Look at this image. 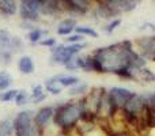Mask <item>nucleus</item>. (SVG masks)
I'll use <instances>...</instances> for the list:
<instances>
[{
  "label": "nucleus",
  "mask_w": 155,
  "mask_h": 136,
  "mask_svg": "<svg viewBox=\"0 0 155 136\" xmlns=\"http://www.w3.org/2000/svg\"><path fill=\"white\" fill-rule=\"evenodd\" d=\"M64 40H65V44H82V42H84V37L80 34H76V33L68 35V37L64 38Z\"/></svg>",
  "instance_id": "31"
},
{
  "label": "nucleus",
  "mask_w": 155,
  "mask_h": 136,
  "mask_svg": "<svg viewBox=\"0 0 155 136\" xmlns=\"http://www.w3.org/2000/svg\"><path fill=\"white\" fill-rule=\"evenodd\" d=\"M48 98V93H45V94H42L41 97H38V98H34V99H31V102L34 105H38V104H41V102H44L45 99Z\"/></svg>",
  "instance_id": "34"
},
{
  "label": "nucleus",
  "mask_w": 155,
  "mask_h": 136,
  "mask_svg": "<svg viewBox=\"0 0 155 136\" xmlns=\"http://www.w3.org/2000/svg\"><path fill=\"white\" fill-rule=\"evenodd\" d=\"M146 98H147V104L150 108H154L155 109V93H150L146 95Z\"/></svg>",
  "instance_id": "33"
},
{
  "label": "nucleus",
  "mask_w": 155,
  "mask_h": 136,
  "mask_svg": "<svg viewBox=\"0 0 155 136\" xmlns=\"http://www.w3.org/2000/svg\"><path fill=\"white\" fill-rule=\"evenodd\" d=\"M121 23H123V19L121 18H114V19H112V21H109V23L107 25H105V26L102 27V30H104L105 34H113L114 30L117 29V27H120Z\"/></svg>",
  "instance_id": "26"
},
{
  "label": "nucleus",
  "mask_w": 155,
  "mask_h": 136,
  "mask_svg": "<svg viewBox=\"0 0 155 136\" xmlns=\"http://www.w3.org/2000/svg\"><path fill=\"white\" fill-rule=\"evenodd\" d=\"M16 94H18V90L16 88H8L5 91H2L0 93V102H11L15 99Z\"/></svg>",
  "instance_id": "27"
},
{
  "label": "nucleus",
  "mask_w": 155,
  "mask_h": 136,
  "mask_svg": "<svg viewBox=\"0 0 155 136\" xmlns=\"http://www.w3.org/2000/svg\"><path fill=\"white\" fill-rule=\"evenodd\" d=\"M19 4H22L23 7L29 8V10H31V11H34V12L40 14L41 7H42V4H44V0H21Z\"/></svg>",
  "instance_id": "25"
},
{
  "label": "nucleus",
  "mask_w": 155,
  "mask_h": 136,
  "mask_svg": "<svg viewBox=\"0 0 155 136\" xmlns=\"http://www.w3.org/2000/svg\"><path fill=\"white\" fill-rule=\"evenodd\" d=\"M136 53L131 41H120L91 52V71L97 74H114L123 68L131 69V61Z\"/></svg>",
  "instance_id": "1"
},
{
  "label": "nucleus",
  "mask_w": 155,
  "mask_h": 136,
  "mask_svg": "<svg viewBox=\"0 0 155 136\" xmlns=\"http://www.w3.org/2000/svg\"><path fill=\"white\" fill-rule=\"evenodd\" d=\"M18 15H19V18L22 19V22H29V23H33V25L40 22V19H41V15L38 12H34V11L23 7L22 4H19Z\"/></svg>",
  "instance_id": "15"
},
{
  "label": "nucleus",
  "mask_w": 155,
  "mask_h": 136,
  "mask_svg": "<svg viewBox=\"0 0 155 136\" xmlns=\"http://www.w3.org/2000/svg\"><path fill=\"white\" fill-rule=\"evenodd\" d=\"M34 114L35 112L31 109H23L16 113L12 118L14 136H42L34 124Z\"/></svg>",
  "instance_id": "3"
},
{
  "label": "nucleus",
  "mask_w": 155,
  "mask_h": 136,
  "mask_svg": "<svg viewBox=\"0 0 155 136\" xmlns=\"http://www.w3.org/2000/svg\"><path fill=\"white\" fill-rule=\"evenodd\" d=\"M76 26H78L76 18H74V16H67V18L61 19V21L57 23L56 33L59 35H61V37L67 38L68 35H71V34L75 33V27Z\"/></svg>",
  "instance_id": "10"
},
{
  "label": "nucleus",
  "mask_w": 155,
  "mask_h": 136,
  "mask_svg": "<svg viewBox=\"0 0 155 136\" xmlns=\"http://www.w3.org/2000/svg\"><path fill=\"white\" fill-rule=\"evenodd\" d=\"M140 125H146L148 128H155V109L154 108L147 106L144 113L140 118Z\"/></svg>",
  "instance_id": "19"
},
{
  "label": "nucleus",
  "mask_w": 155,
  "mask_h": 136,
  "mask_svg": "<svg viewBox=\"0 0 155 136\" xmlns=\"http://www.w3.org/2000/svg\"><path fill=\"white\" fill-rule=\"evenodd\" d=\"M45 87H44V85H34L31 88V93H30V98L34 99V98H38V97H41L42 94H45ZM31 102V101H30Z\"/></svg>",
  "instance_id": "30"
},
{
  "label": "nucleus",
  "mask_w": 155,
  "mask_h": 136,
  "mask_svg": "<svg viewBox=\"0 0 155 136\" xmlns=\"http://www.w3.org/2000/svg\"><path fill=\"white\" fill-rule=\"evenodd\" d=\"M12 57H14V53L10 49L0 52V63L4 65H10L11 63H12Z\"/></svg>",
  "instance_id": "28"
},
{
  "label": "nucleus",
  "mask_w": 155,
  "mask_h": 136,
  "mask_svg": "<svg viewBox=\"0 0 155 136\" xmlns=\"http://www.w3.org/2000/svg\"><path fill=\"white\" fill-rule=\"evenodd\" d=\"M75 33L76 34H80L83 35V37H93V38H98V32H97L94 27L91 26H80V25H78L75 27Z\"/></svg>",
  "instance_id": "22"
},
{
  "label": "nucleus",
  "mask_w": 155,
  "mask_h": 136,
  "mask_svg": "<svg viewBox=\"0 0 155 136\" xmlns=\"http://www.w3.org/2000/svg\"><path fill=\"white\" fill-rule=\"evenodd\" d=\"M105 3L110 7L116 18H120V15L124 12H131L136 10V7L139 5V2L135 0H105Z\"/></svg>",
  "instance_id": "9"
},
{
  "label": "nucleus",
  "mask_w": 155,
  "mask_h": 136,
  "mask_svg": "<svg viewBox=\"0 0 155 136\" xmlns=\"http://www.w3.org/2000/svg\"><path fill=\"white\" fill-rule=\"evenodd\" d=\"M16 65H18V71L22 75H31L35 71L34 60H33L31 56H27V55H23V56L19 57Z\"/></svg>",
  "instance_id": "12"
},
{
  "label": "nucleus",
  "mask_w": 155,
  "mask_h": 136,
  "mask_svg": "<svg viewBox=\"0 0 155 136\" xmlns=\"http://www.w3.org/2000/svg\"><path fill=\"white\" fill-rule=\"evenodd\" d=\"M74 56L67 51L65 44H57L56 46L51 49V59H49V64L51 65H63L64 67Z\"/></svg>",
  "instance_id": "8"
},
{
  "label": "nucleus",
  "mask_w": 155,
  "mask_h": 136,
  "mask_svg": "<svg viewBox=\"0 0 155 136\" xmlns=\"http://www.w3.org/2000/svg\"><path fill=\"white\" fill-rule=\"evenodd\" d=\"M0 134L3 136H14V123L12 118L5 117L0 120Z\"/></svg>",
  "instance_id": "21"
},
{
  "label": "nucleus",
  "mask_w": 155,
  "mask_h": 136,
  "mask_svg": "<svg viewBox=\"0 0 155 136\" xmlns=\"http://www.w3.org/2000/svg\"><path fill=\"white\" fill-rule=\"evenodd\" d=\"M31 101V98H30V93L27 90H18V94H16L15 99H14V102H15L16 106H23V105H27L29 102Z\"/></svg>",
  "instance_id": "23"
},
{
  "label": "nucleus",
  "mask_w": 155,
  "mask_h": 136,
  "mask_svg": "<svg viewBox=\"0 0 155 136\" xmlns=\"http://www.w3.org/2000/svg\"><path fill=\"white\" fill-rule=\"evenodd\" d=\"M54 116V106L53 105H45L41 106L34 114V124L42 134L44 131L49 128V124L53 123Z\"/></svg>",
  "instance_id": "6"
},
{
  "label": "nucleus",
  "mask_w": 155,
  "mask_h": 136,
  "mask_svg": "<svg viewBox=\"0 0 155 136\" xmlns=\"http://www.w3.org/2000/svg\"><path fill=\"white\" fill-rule=\"evenodd\" d=\"M21 26H22V29H23V30H29V32H30V30H33V29H34V25H33V23H29V22H21Z\"/></svg>",
  "instance_id": "35"
},
{
  "label": "nucleus",
  "mask_w": 155,
  "mask_h": 136,
  "mask_svg": "<svg viewBox=\"0 0 155 136\" xmlns=\"http://www.w3.org/2000/svg\"><path fill=\"white\" fill-rule=\"evenodd\" d=\"M64 68L67 69V71H70V72H78L79 71V68H78V64H76V59L74 57V59H71L70 61L67 63V64L64 65Z\"/></svg>",
  "instance_id": "32"
},
{
  "label": "nucleus",
  "mask_w": 155,
  "mask_h": 136,
  "mask_svg": "<svg viewBox=\"0 0 155 136\" xmlns=\"http://www.w3.org/2000/svg\"><path fill=\"white\" fill-rule=\"evenodd\" d=\"M82 112H80L78 99L70 102H63L54 106L53 125L63 132H70L76 128L80 123Z\"/></svg>",
  "instance_id": "2"
},
{
  "label": "nucleus",
  "mask_w": 155,
  "mask_h": 136,
  "mask_svg": "<svg viewBox=\"0 0 155 136\" xmlns=\"http://www.w3.org/2000/svg\"><path fill=\"white\" fill-rule=\"evenodd\" d=\"M106 94H107V98H109L110 104L117 110L123 109L124 105L135 95V93L132 90H129L127 87H121V86H113V87H110L106 91Z\"/></svg>",
  "instance_id": "5"
},
{
  "label": "nucleus",
  "mask_w": 155,
  "mask_h": 136,
  "mask_svg": "<svg viewBox=\"0 0 155 136\" xmlns=\"http://www.w3.org/2000/svg\"><path fill=\"white\" fill-rule=\"evenodd\" d=\"M25 49V41L22 40L19 35H11V41H10V51L12 53L15 52H21Z\"/></svg>",
  "instance_id": "24"
},
{
  "label": "nucleus",
  "mask_w": 155,
  "mask_h": 136,
  "mask_svg": "<svg viewBox=\"0 0 155 136\" xmlns=\"http://www.w3.org/2000/svg\"><path fill=\"white\" fill-rule=\"evenodd\" d=\"M44 87H45L46 93L52 94V95H60L63 93V87H60L59 82H57V74L48 78L45 80V83H44Z\"/></svg>",
  "instance_id": "17"
},
{
  "label": "nucleus",
  "mask_w": 155,
  "mask_h": 136,
  "mask_svg": "<svg viewBox=\"0 0 155 136\" xmlns=\"http://www.w3.org/2000/svg\"><path fill=\"white\" fill-rule=\"evenodd\" d=\"M12 83H14V79H12V75H11L10 72L5 71V69L0 71V93L11 88Z\"/></svg>",
  "instance_id": "20"
},
{
  "label": "nucleus",
  "mask_w": 155,
  "mask_h": 136,
  "mask_svg": "<svg viewBox=\"0 0 155 136\" xmlns=\"http://www.w3.org/2000/svg\"><path fill=\"white\" fill-rule=\"evenodd\" d=\"M57 82H59L60 87H67L71 88L74 86H76L80 82V79L76 75H67V74H57Z\"/></svg>",
  "instance_id": "18"
},
{
  "label": "nucleus",
  "mask_w": 155,
  "mask_h": 136,
  "mask_svg": "<svg viewBox=\"0 0 155 136\" xmlns=\"http://www.w3.org/2000/svg\"><path fill=\"white\" fill-rule=\"evenodd\" d=\"M19 3L14 0H0V15L4 18H12L18 14Z\"/></svg>",
  "instance_id": "13"
},
{
  "label": "nucleus",
  "mask_w": 155,
  "mask_h": 136,
  "mask_svg": "<svg viewBox=\"0 0 155 136\" xmlns=\"http://www.w3.org/2000/svg\"><path fill=\"white\" fill-rule=\"evenodd\" d=\"M38 45L40 46H44V48H49V49H52L53 46H56L57 45V40L54 37H45V38H42V40L38 42Z\"/></svg>",
  "instance_id": "29"
},
{
  "label": "nucleus",
  "mask_w": 155,
  "mask_h": 136,
  "mask_svg": "<svg viewBox=\"0 0 155 136\" xmlns=\"http://www.w3.org/2000/svg\"><path fill=\"white\" fill-rule=\"evenodd\" d=\"M61 7L64 14H70V16H84L90 11H93V3L88 0H63Z\"/></svg>",
  "instance_id": "4"
},
{
  "label": "nucleus",
  "mask_w": 155,
  "mask_h": 136,
  "mask_svg": "<svg viewBox=\"0 0 155 136\" xmlns=\"http://www.w3.org/2000/svg\"><path fill=\"white\" fill-rule=\"evenodd\" d=\"M147 106H148V104H147V98H146V95L135 93V95L132 97L125 105H124L123 110L131 113V114L137 116V117H142V114L144 113V110H146Z\"/></svg>",
  "instance_id": "7"
},
{
  "label": "nucleus",
  "mask_w": 155,
  "mask_h": 136,
  "mask_svg": "<svg viewBox=\"0 0 155 136\" xmlns=\"http://www.w3.org/2000/svg\"><path fill=\"white\" fill-rule=\"evenodd\" d=\"M90 85H88L87 82H84V80H80L79 83H78L76 86H74V87L68 88V95L71 97V98H83V97H86L88 93H90Z\"/></svg>",
  "instance_id": "14"
},
{
  "label": "nucleus",
  "mask_w": 155,
  "mask_h": 136,
  "mask_svg": "<svg viewBox=\"0 0 155 136\" xmlns=\"http://www.w3.org/2000/svg\"><path fill=\"white\" fill-rule=\"evenodd\" d=\"M0 136H3V135H2V134H0Z\"/></svg>",
  "instance_id": "36"
},
{
  "label": "nucleus",
  "mask_w": 155,
  "mask_h": 136,
  "mask_svg": "<svg viewBox=\"0 0 155 136\" xmlns=\"http://www.w3.org/2000/svg\"><path fill=\"white\" fill-rule=\"evenodd\" d=\"M45 37H49V32L46 29H42V27H34L33 30L27 32L26 34V40L31 45H38V42Z\"/></svg>",
  "instance_id": "16"
},
{
  "label": "nucleus",
  "mask_w": 155,
  "mask_h": 136,
  "mask_svg": "<svg viewBox=\"0 0 155 136\" xmlns=\"http://www.w3.org/2000/svg\"><path fill=\"white\" fill-rule=\"evenodd\" d=\"M60 14H64L61 7V2L57 0H44V4L41 7V16H57Z\"/></svg>",
  "instance_id": "11"
}]
</instances>
